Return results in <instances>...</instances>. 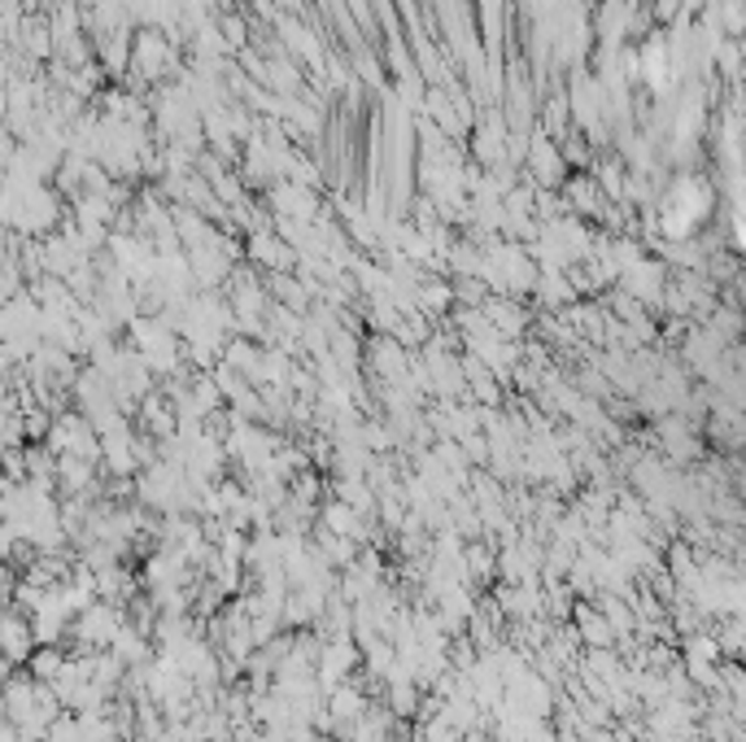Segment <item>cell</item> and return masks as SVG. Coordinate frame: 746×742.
I'll return each instance as SVG.
<instances>
[{
    "instance_id": "obj_1",
    "label": "cell",
    "mask_w": 746,
    "mask_h": 742,
    "mask_svg": "<svg viewBox=\"0 0 746 742\" xmlns=\"http://www.w3.org/2000/svg\"><path fill=\"white\" fill-rule=\"evenodd\" d=\"M26 642H31V638H26L22 625H9V620L0 625V647H4V655H26Z\"/></svg>"
}]
</instances>
